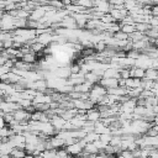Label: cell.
Here are the masks:
<instances>
[{
	"label": "cell",
	"mask_w": 158,
	"mask_h": 158,
	"mask_svg": "<svg viewBox=\"0 0 158 158\" xmlns=\"http://www.w3.org/2000/svg\"><path fill=\"white\" fill-rule=\"evenodd\" d=\"M20 104L19 102H14V101H1V112H14L15 110L20 109Z\"/></svg>",
	"instance_id": "cell-1"
},
{
	"label": "cell",
	"mask_w": 158,
	"mask_h": 158,
	"mask_svg": "<svg viewBox=\"0 0 158 158\" xmlns=\"http://www.w3.org/2000/svg\"><path fill=\"white\" fill-rule=\"evenodd\" d=\"M65 122H67V120H65L63 116H60V115H54V116L52 117V120H51V123L54 126L57 133H58L60 130H63Z\"/></svg>",
	"instance_id": "cell-2"
},
{
	"label": "cell",
	"mask_w": 158,
	"mask_h": 158,
	"mask_svg": "<svg viewBox=\"0 0 158 158\" xmlns=\"http://www.w3.org/2000/svg\"><path fill=\"white\" fill-rule=\"evenodd\" d=\"M86 118H88V121H93V122H96L101 118V112L99 111L96 105L86 111Z\"/></svg>",
	"instance_id": "cell-3"
},
{
	"label": "cell",
	"mask_w": 158,
	"mask_h": 158,
	"mask_svg": "<svg viewBox=\"0 0 158 158\" xmlns=\"http://www.w3.org/2000/svg\"><path fill=\"white\" fill-rule=\"evenodd\" d=\"M53 35H54V32H44V33L37 35L36 41L43 43L44 46H48V44H51V42L53 41Z\"/></svg>",
	"instance_id": "cell-4"
},
{
	"label": "cell",
	"mask_w": 158,
	"mask_h": 158,
	"mask_svg": "<svg viewBox=\"0 0 158 158\" xmlns=\"http://www.w3.org/2000/svg\"><path fill=\"white\" fill-rule=\"evenodd\" d=\"M99 83L101 85H104L106 89L115 88V86H118V78H105V77H101Z\"/></svg>",
	"instance_id": "cell-5"
},
{
	"label": "cell",
	"mask_w": 158,
	"mask_h": 158,
	"mask_svg": "<svg viewBox=\"0 0 158 158\" xmlns=\"http://www.w3.org/2000/svg\"><path fill=\"white\" fill-rule=\"evenodd\" d=\"M130 72H131V77L132 78H144L146 77V69L142 68V67H138V65H132L130 67Z\"/></svg>",
	"instance_id": "cell-6"
},
{
	"label": "cell",
	"mask_w": 158,
	"mask_h": 158,
	"mask_svg": "<svg viewBox=\"0 0 158 158\" xmlns=\"http://www.w3.org/2000/svg\"><path fill=\"white\" fill-rule=\"evenodd\" d=\"M65 148H67V151L69 152L70 156H78V154L84 149L83 146H81L79 142L73 143V144H70V146H65Z\"/></svg>",
	"instance_id": "cell-7"
},
{
	"label": "cell",
	"mask_w": 158,
	"mask_h": 158,
	"mask_svg": "<svg viewBox=\"0 0 158 158\" xmlns=\"http://www.w3.org/2000/svg\"><path fill=\"white\" fill-rule=\"evenodd\" d=\"M102 77H105V78H120V70L117 68L109 67L105 69Z\"/></svg>",
	"instance_id": "cell-8"
},
{
	"label": "cell",
	"mask_w": 158,
	"mask_h": 158,
	"mask_svg": "<svg viewBox=\"0 0 158 158\" xmlns=\"http://www.w3.org/2000/svg\"><path fill=\"white\" fill-rule=\"evenodd\" d=\"M100 79H101V77L99 75V74H96L95 72H88L86 74H85V80H88V81H90L91 84H96V83H99L100 81Z\"/></svg>",
	"instance_id": "cell-9"
},
{
	"label": "cell",
	"mask_w": 158,
	"mask_h": 158,
	"mask_svg": "<svg viewBox=\"0 0 158 158\" xmlns=\"http://www.w3.org/2000/svg\"><path fill=\"white\" fill-rule=\"evenodd\" d=\"M11 158H20V157H26L27 156V152L25 148H20V147H15L11 153H10Z\"/></svg>",
	"instance_id": "cell-10"
},
{
	"label": "cell",
	"mask_w": 158,
	"mask_h": 158,
	"mask_svg": "<svg viewBox=\"0 0 158 158\" xmlns=\"http://www.w3.org/2000/svg\"><path fill=\"white\" fill-rule=\"evenodd\" d=\"M146 77L149 78V79H153L156 80L158 78V68H154V67H149L146 69Z\"/></svg>",
	"instance_id": "cell-11"
},
{
	"label": "cell",
	"mask_w": 158,
	"mask_h": 158,
	"mask_svg": "<svg viewBox=\"0 0 158 158\" xmlns=\"http://www.w3.org/2000/svg\"><path fill=\"white\" fill-rule=\"evenodd\" d=\"M151 27H152V25L148 23V22H136V30L139 31V32L146 33Z\"/></svg>",
	"instance_id": "cell-12"
},
{
	"label": "cell",
	"mask_w": 158,
	"mask_h": 158,
	"mask_svg": "<svg viewBox=\"0 0 158 158\" xmlns=\"http://www.w3.org/2000/svg\"><path fill=\"white\" fill-rule=\"evenodd\" d=\"M141 85V79L139 78H128L126 79V86L128 88H137Z\"/></svg>",
	"instance_id": "cell-13"
},
{
	"label": "cell",
	"mask_w": 158,
	"mask_h": 158,
	"mask_svg": "<svg viewBox=\"0 0 158 158\" xmlns=\"http://www.w3.org/2000/svg\"><path fill=\"white\" fill-rule=\"evenodd\" d=\"M121 30L126 33H132L136 31V23H125V25H121Z\"/></svg>",
	"instance_id": "cell-14"
},
{
	"label": "cell",
	"mask_w": 158,
	"mask_h": 158,
	"mask_svg": "<svg viewBox=\"0 0 158 158\" xmlns=\"http://www.w3.org/2000/svg\"><path fill=\"white\" fill-rule=\"evenodd\" d=\"M116 40H128V33H126V32H123L122 30H118V31H116L114 35H112Z\"/></svg>",
	"instance_id": "cell-15"
},
{
	"label": "cell",
	"mask_w": 158,
	"mask_h": 158,
	"mask_svg": "<svg viewBox=\"0 0 158 158\" xmlns=\"http://www.w3.org/2000/svg\"><path fill=\"white\" fill-rule=\"evenodd\" d=\"M120 78H123V79H128L131 78V72H130V68H120Z\"/></svg>",
	"instance_id": "cell-16"
},
{
	"label": "cell",
	"mask_w": 158,
	"mask_h": 158,
	"mask_svg": "<svg viewBox=\"0 0 158 158\" xmlns=\"http://www.w3.org/2000/svg\"><path fill=\"white\" fill-rule=\"evenodd\" d=\"M111 138H112V133H111V132H110V133H102V135H100V139H101L102 142H105L106 144L110 143Z\"/></svg>",
	"instance_id": "cell-17"
},
{
	"label": "cell",
	"mask_w": 158,
	"mask_h": 158,
	"mask_svg": "<svg viewBox=\"0 0 158 158\" xmlns=\"http://www.w3.org/2000/svg\"><path fill=\"white\" fill-rule=\"evenodd\" d=\"M151 10H152V15L153 16H158V4H153Z\"/></svg>",
	"instance_id": "cell-18"
},
{
	"label": "cell",
	"mask_w": 158,
	"mask_h": 158,
	"mask_svg": "<svg viewBox=\"0 0 158 158\" xmlns=\"http://www.w3.org/2000/svg\"><path fill=\"white\" fill-rule=\"evenodd\" d=\"M151 90L153 91V94H154L156 96H158V83H154V85H153V88H152Z\"/></svg>",
	"instance_id": "cell-19"
}]
</instances>
